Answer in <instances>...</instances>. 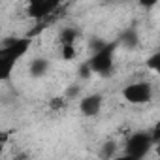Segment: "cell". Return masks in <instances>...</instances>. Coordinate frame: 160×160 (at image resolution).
I'll return each instance as SVG.
<instances>
[{
    "label": "cell",
    "mask_w": 160,
    "mask_h": 160,
    "mask_svg": "<svg viewBox=\"0 0 160 160\" xmlns=\"http://www.w3.org/2000/svg\"><path fill=\"white\" fill-rule=\"evenodd\" d=\"M30 43H32L30 36L10 38V40L2 42V47H0V81H6L12 75L19 58L23 55H27V51L30 49Z\"/></svg>",
    "instance_id": "1"
},
{
    "label": "cell",
    "mask_w": 160,
    "mask_h": 160,
    "mask_svg": "<svg viewBox=\"0 0 160 160\" xmlns=\"http://www.w3.org/2000/svg\"><path fill=\"white\" fill-rule=\"evenodd\" d=\"M117 47H119V42L115 40V42H108L100 51L92 53V57L87 60V64H89L91 72H92V73H98V75L108 77V75H109V72L113 70V55H115Z\"/></svg>",
    "instance_id": "2"
},
{
    "label": "cell",
    "mask_w": 160,
    "mask_h": 160,
    "mask_svg": "<svg viewBox=\"0 0 160 160\" xmlns=\"http://www.w3.org/2000/svg\"><path fill=\"white\" fill-rule=\"evenodd\" d=\"M154 147L149 132H134L128 139H126V145H124V154L126 156H132L136 160H143L147 156V152Z\"/></svg>",
    "instance_id": "3"
},
{
    "label": "cell",
    "mask_w": 160,
    "mask_h": 160,
    "mask_svg": "<svg viewBox=\"0 0 160 160\" xmlns=\"http://www.w3.org/2000/svg\"><path fill=\"white\" fill-rule=\"evenodd\" d=\"M122 98L130 104H149L152 100V87L145 81L130 83L122 89Z\"/></svg>",
    "instance_id": "4"
},
{
    "label": "cell",
    "mask_w": 160,
    "mask_h": 160,
    "mask_svg": "<svg viewBox=\"0 0 160 160\" xmlns=\"http://www.w3.org/2000/svg\"><path fill=\"white\" fill-rule=\"evenodd\" d=\"M58 8V0H32L27 6V12L32 19H45Z\"/></svg>",
    "instance_id": "5"
},
{
    "label": "cell",
    "mask_w": 160,
    "mask_h": 160,
    "mask_svg": "<svg viewBox=\"0 0 160 160\" xmlns=\"http://www.w3.org/2000/svg\"><path fill=\"white\" fill-rule=\"evenodd\" d=\"M102 102H104L102 94H89V96L81 98V102H79V111L85 117H94L100 113Z\"/></svg>",
    "instance_id": "6"
},
{
    "label": "cell",
    "mask_w": 160,
    "mask_h": 160,
    "mask_svg": "<svg viewBox=\"0 0 160 160\" xmlns=\"http://www.w3.org/2000/svg\"><path fill=\"white\" fill-rule=\"evenodd\" d=\"M117 42H119V45H124V47H128V49H136V47L139 45V38H138V32H136L134 28L124 30Z\"/></svg>",
    "instance_id": "7"
},
{
    "label": "cell",
    "mask_w": 160,
    "mask_h": 160,
    "mask_svg": "<svg viewBox=\"0 0 160 160\" xmlns=\"http://www.w3.org/2000/svg\"><path fill=\"white\" fill-rule=\"evenodd\" d=\"M30 75L32 77H43L45 73H47V70H49V60L47 58H42V57H38V58H34L32 62H30Z\"/></svg>",
    "instance_id": "8"
},
{
    "label": "cell",
    "mask_w": 160,
    "mask_h": 160,
    "mask_svg": "<svg viewBox=\"0 0 160 160\" xmlns=\"http://www.w3.org/2000/svg\"><path fill=\"white\" fill-rule=\"evenodd\" d=\"M117 141L115 139H108L104 145H102V149H100V156L104 158V160H111V158H115L117 154Z\"/></svg>",
    "instance_id": "9"
},
{
    "label": "cell",
    "mask_w": 160,
    "mask_h": 160,
    "mask_svg": "<svg viewBox=\"0 0 160 160\" xmlns=\"http://www.w3.org/2000/svg\"><path fill=\"white\" fill-rule=\"evenodd\" d=\"M77 36H79V32H77L75 28H64V30L60 32L58 40H60L62 45H73L75 40H77Z\"/></svg>",
    "instance_id": "10"
},
{
    "label": "cell",
    "mask_w": 160,
    "mask_h": 160,
    "mask_svg": "<svg viewBox=\"0 0 160 160\" xmlns=\"http://www.w3.org/2000/svg\"><path fill=\"white\" fill-rule=\"evenodd\" d=\"M145 64H147V68H149V70H152V72H160V53L151 55V57H149V60H147Z\"/></svg>",
    "instance_id": "11"
},
{
    "label": "cell",
    "mask_w": 160,
    "mask_h": 160,
    "mask_svg": "<svg viewBox=\"0 0 160 160\" xmlns=\"http://www.w3.org/2000/svg\"><path fill=\"white\" fill-rule=\"evenodd\" d=\"M60 57H62V60H73L75 58V45H62Z\"/></svg>",
    "instance_id": "12"
},
{
    "label": "cell",
    "mask_w": 160,
    "mask_h": 160,
    "mask_svg": "<svg viewBox=\"0 0 160 160\" xmlns=\"http://www.w3.org/2000/svg\"><path fill=\"white\" fill-rule=\"evenodd\" d=\"M66 98L64 96H57V98H51L49 100V108L51 109H55V111H58V109H64L66 108Z\"/></svg>",
    "instance_id": "13"
},
{
    "label": "cell",
    "mask_w": 160,
    "mask_h": 160,
    "mask_svg": "<svg viewBox=\"0 0 160 160\" xmlns=\"http://www.w3.org/2000/svg\"><path fill=\"white\" fill-rule=\"evenodd\" d=\"M79 77H81V79H89L91 75H92V72H91V68H89V64H87V60L81 64V66H79Z\"/></svg>",
    "instance_id": "14"
},
{
    "label": "cell",
    "mask_w": 160,
    "mask_h": 160,
    "mask_svg": "<svg viewBox=\"0 0 160 160\" xmlns=\"http://www.w3.org/2000/svg\"><path fill=\"white\" fill-rule=\"evenodd\" d=\"M79 91H81V89H79V85H72V87H68V89H66L64 98H66V100H72V98H75V96L79 94Z\"/></svg>",
    "instance_id": "15"
},
{
    "label": "cell",
    "mask_w": 160,
    "mask_h": 160,
    "mask_svg": "<svg viewBox=\"0 0 160 160\" xmlns=\"http://www.w3.org/2000/svg\"><path fill=\"white\" fill-rule=\"evenodd\" d=\"M149 136H151L152 143L156 145V143H158V139H160V124H154V126H152V130L149 132Z\"/></svg>",
    "instance_id": "16"
},
{
    "label": "cell",
    "mask_w": 160,
    "mask_h": 160,
    "mask_svg": "<svg viewBox=\"0 0 160 160\" xmlns=\"http://www.w3.org/2000/svg\"><path fill=\"white\" fill-rule=\"evenodd\" d=\"M106 43H108V42H104V40H92V42H91V49H92V53L100 51Z\"/></svg>",
    "instance_id": "17"
},
{
    "label": "cell",
    "mask_w": 160,
    "mask_h": 160,
    "mask_svg": "<svg viewBox=\"0 0 160 160\" xmlns=\"http://www.w3.org/2000/svg\"><path fill=\"white\" fill-rule=\"evenodd\" d=\"M10 136H12V130H10V132H8V130L0 132V145H6V141L10 139Z\"/></svg>",
    "instance_id": "18"
},
{
    "label": "cell",
    "mask_w": 160,
    "mask_h": 160,
    "mask_svg": "<svg viewBox=\"0 0 160 160\" xmlns=\"http://www.w3.org/2000/svg\"><path fill=\"white\" fill-rule=\"evenodd\" d=\"M111 160H136V158H132V156H126V154H121V156H115V158H111Z\"/></svg>",
    "instance_id": "19"
},
{
    "label": "cell",
    "mask_w": 160,
    "mask_h": 160,
    "mask_svg": "<svg viewBox=\"0 0 160 160\" xmlns=\"http://www.w3.org/2000/svg\"><path fill=\"white\" fill-rule=\"evenodd\" d=\"M13 160H28V154H25V152H19Z\"/></svg>",
    "instance_id": "20"
},
{
    "label": "cell",
    "mask_w": 160,
    "mask_h": 160,
    "mask_svg": "<svg viewBox=\"0 0 160 160\" xmlns=\"http://www.w3.org/2000/svg\"><path fill=\"white\" fill-rule=\"evenodd\" d=\"M4 147L6 145H0V156H2V152H4Z\"/></svg>",
    "instance_id": "21"
}]
</instances>
